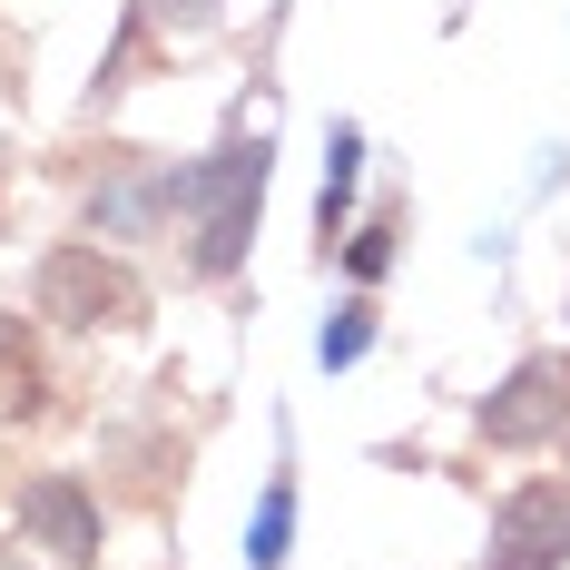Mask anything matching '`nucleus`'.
Returning <instances> with one entry per match:
<instances>
[{
	"label": "nucleus",
	"instance_id": "5",
	"mask_svg": "<svg viewBox=\"0 0 570 570\" xmlns=\"http://www.w3.org/2000/svg\"><path fill=\"white\" fill-rule=\"evenodd\" d=\"M20 541H40L50 561H99V492L79 482V472H40L30 492H20Z\"/></svg>",
	"mask_w": 570,
	"mask_h": 570
},
{
	"label": "nucleus",
	"instance_id": "2",
	"mask_svg": "<svg viewBox=\"0 0 570 570\" xmlns=\"http://www.w3.org/2000/svg\"><path fill=\"white\" fill-rule=\"evenodd\" d=\"M30 295H40L50 325H109V335H128V325L148 315V285L128 276L118 256H99V246H50Z\"/></svg>",
	"mask_w": 570,
	"mask_h": 570
},
{
	"label": "nucleus",
	"instance_id": "11",
	"mask_svg": "<svg viewBox=\"0 0 570 570\" xmlns=\"http://www.w3.org/2000/svg\"><path fill=\"white\" fill-rule=\"evenodd\" d=\"M344 266H354V276L374 285V276H384V266H394V227H364V236H354V246H344Z\"/></svg>",
	"mask_w": 570,
	"mask_h": 570
},
{
	"label": "nucleus",
	"instance_id": "9",
	"mask_svg": "<svg viewBox=\"0 0 570 570\" xmlns=\"http://www.w3.org/2000/svg\"><path fill=\"white\" fill-rule=\"evenodd\" d=\"M10 413H20V423L40 413V364L20 354V335H0V423H10Z\"/></svg>",
	"mask_w": 570,
	"mask_h": 570
},
{
	"label": "nucleus",
	"instance_id": "6",
	"mask_svg": "<svg viewBox=\"0 0 570 570\" xmlns=\"http://www.w3.org/2000/svg\"><path fill=\"white\" fill-rule=\"evenodd\" d=\"M177 207V168H118L99 197H89V227L99 236H138V227H158Z\"/></svg>",
	"mask_w": 570,
	"mask_h": 570
},
{
	"label": "nucleus",
	"instance_id": "7",
	"mask_svg": "<svg viewBox=\"0 0 570 570\" xmlns=\"http://www.w3.org/2000/svg\"><path fill=\"white\" fill-rule=\"evenodd\" d=\"M354 177H364V138L335 128V138H325V197H315V236H325V256H335V227H344V207H354Z\"/></svg>",
	"mask_w": 570,
	"mask_h": 570
},
{
	"label": "nucleus",
	"instance_id": "4",
	"mask_svg": "<svg viewBox=\"0 0 570 570\" xmlns=\"http://www.w3.org/2000/svg\"><path fill=\"white\" fill-rule=\"evenodd\" d=\"M570 423V374L551 354H531L502 374V394H482V443H502V453H531V443H551Z\"/></svg>",
	"mask_w": 570,
	"mask_h": 570
},
{
	"label": "nucleus",
	"instance_id": "10",
	"mask_svg": "<svg viewBox=\"0 0 570 570\" xmlns=\"http://www.w3.org/2000/svg\"><path fill=\"white\" fill-rule=\"evenodd\" d=\"M364 344H374V305H335V325H325V335H315V364H325V374H335V364H354V354H364Z\"/></svg>",
	"mask_w": 570,
	"mask_h": 570
},
{
	"label": "nucleus",
	"instance_id": "1",
	"mask_svg": "<svg viewBox=\"0 0 570 570\" xmlns=\"http://www.w3.org/2000/svg\"><path fill=\"white\" fill-rule=\"evenodd\" d=\"M177 207L197 227V276H236L246 266V236H256V207H266V138H227L217 158L177 168Z\"/></svg>",
	"mask_w": 570,
	"mask_h": 570
},
{
	"label": "nucleus",
	"instance_id": "8",
	"mask_svg": "<svg viewBox=\"0 0 570 570\" xmlns=\"http://www.w3.org/2000/svg\"><path fill=\"white\" fill-rule=\"evenodd\" d=\"M285 541H295V482H266V502H256V521H246V570H285Z\"/></svg>",
	"mask_w": 570,
	"mask_h": 570
},
{
	"label": "nucleus",
	"instance_id": "12",
	"mask_svg": "<svg viewBox=\"0 0 570 570\" xmlns=\"http://www.w3.org/2000/svg\"><path fill=\"white\" fill-rule=\"evenodd\" d=\"M0 570H20V561H10V551H0Z\"/></svg>",
	"mask_w": 570,
	"mask_h": 570
},
{
	"label": "nucleus",
	"instance_id": "3",
	"mask_svg": "<svg viewBox=\"0 0 570 570\" xmlns=\"http://www.w3.org/2000/svg\"><path fill=\"white\" fill-rule=\"evenodd\" d=\"M561 561H570V482H521V492H502L482 570H561Z\"/></svg>",
	"mask_w": 570,
	"mask_h": 570
}]
</instances>
